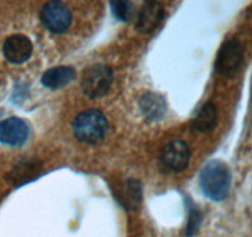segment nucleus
I'll return each mask as SVG.
<instances>
[{
  "mask_svg": "<svg viewBox=\"0 0 252 237\" xmlns=\"http://www.w3.org/2000/svg\"><path fill=\"white\" fill-rule=\"evenodd\" d=\"M140 108L144 113L145 116L150 120H159L166 111V105H165L164 99L158 94L148 93L140 100Z\"/></svg>",
  "mask_w": 252,
  "mask_h": 237,
  "instance_id": "12",
  "label": "nucleus"
},
{
  "mask_svg": "<svg viewBox=\"0 0 252 237\" xmlns=\"http://www.w3.org/2000/svg\"><path fill=\"white\" fill-rule=\"evenodd\" d=\"M29 137V126L22 118H10L0 122V142L10 146L24 143Z\"/></svg>",
  "mask_w": 252,
  "mask_h": 237,
  "instance_id": "7",
  "label": "nucleus"
},
{
  "mask_svg": "<svg viewBox=\"0 0 252 237\" xmlns=\"http://www.w3.org/2000/svg\"><path fill=\"white\" fill-rule=\"evenodd\" d=\"M31 41L24 35H12L7 37L4 43V54L11 63L20 64L26 62L32 54Z\"/></svg>",
  "mask_w": 252,
  "mask_h": 237,
  "instance_id": "8",
  "label": "nucleus"
},
{
  "mask_svg": "<svg viewBox=\"0 0 252 237\" xmlns=\"http://www.w3.org/2000/svg\"><path fill=\"white\" fill-rule=\"evenodd\" d=\"M107 130V118L98 109H88L74 118V136L80 142L89 145L100 142L105 138Z\"/></svg>",
  "mask_w": 252,
  "mask_h": 237,
  "instance_id": "2",
  "label": "nucleus"
},
{
  "mask_svg": "<svg viewBox=\"0 0 252 237\" xmlns=\"http://www.w3.org/2000/svg\"><path fill=\"white\" fill-rule=\"evenodd\" d=\"M199 184L209 199L214 201L226 199L231 185V174L228 165L220 160L208 162L199 175Z\"/></svg>",
  "mask_w": 252,
  "mask_h": 237,
  "instance_id": "1",
  "label": "nucleus"
},
{
  "mask_svg": "<svg viewBox=\"0 0 252 237\" xmlns=\"http://www.w3.org/2000/svg\"><path fill=\"white\" fill-rule=\"evenodd\" d=\"M244 49L243 44L236 39L228 40L219 49L216 61V69L218 73L230 76L238 71L243 62Z\"/></svg>",
  "mask_w": 252,
  "mask_h": 237,
  "instance_id": "6",
  "label": "nucleus"
},
{
  "mask_svg": "<svg viewBox=\"0 0 252 237\" xmlns=\"http://www.w3.org/2000/svg\"><path fill=\"white\" fill-rule=\"evenodd\" d=\"M201 220H202V216L198 212V210L194 209V207L193 209H191V211H189V222H187V227H186L187 237H191L196 234L199 225H201Z\"/></svg>",
  "mask_w": 252,
  "mask_h": 237,
  "instance_id": "15",
  "label": "nucleus"
},
{
  "mask_svg": "<svg viewBox=\"0 0 252 237\" xmlns=\"http://www.w3.org/2000/svg\"><path fill=\"white\" fill-rule=\"evenodd\" d=\"M217 108L213 103L204 104L194 118V128L199 132H208L216 127Z\"/></svg>",
  "mask_w": 252,
  "mask_h": 237,
  "instance_id": "13",
  "label": "nucleus"
},
{
  "mask_svg": "<svg viewBox=\"0 0 252 237\" xmlns=\"http://www.w3.org/2000/svg\"><path fill=\"white\" fill-rule=\"evenodd\" d=\"M142 184L135 179L123 182L117 189V200L126 210H135L142 201Z\"/></svg>",
  "mask_w": 252,
  "mask_h": 237,
  "instance_id": "10",
  "label": "nucleus"
},
{
  "mask_svg": "<svg viewBox=\"0 0 252 237\" xmlns=\"http://www.w3.org/2000/svg\"><path fill=\"white\" fill-rule=\"evenodd\" d=\"M71 12L62 1H49L42 7L41 21L47 30L54 34H63L70 27Z\"/></svg>",
  "mask_w": 252,
  "mask_h": 237,
  "instance_id": "4",
  "label": "nucleus"
},
{
  "mask_svg": "<svg viewBox=\"0 0 252 237\" xmlns=\"http://www.w3.org/2000/svg\"><path fill=\"white\" fill-rule=\"evenodd\" d=\"M164 17V7L160 2L148 1L139 10L137 16V29L142 34L154 31Z\"/></svg>",
  "mask_w": 252,
  "mask_h": 237,
  "instance_id": "9",
  "label": "nucleus"
},
{
  "mask_svg": "<svg viewBox=\"0 0 252 237\" xmlns=\"http://www.w3.org/2000/svg\"><path fill=\"white\" fill-rule=\"evenodd\" d=\"M189 157H191V152L187 143L181 140H172L162 148L160 159L165 169L177 173L186 169Z\"/></svg>",
  "mask_w": 252,
  "mask_h": 237,
  "instance_id": "5",
  "label": "nucleus"
},
{
  "mask_svg": "<svg viewBox=\"0 0 252 237\" xmlns=\"http://www.w3.org/2000/svg\"><path fill=\"white\" fill-rule=\"evenodd\" d=\"M112 83V68L106 64H95L84 72L81 78V89L88 98L97 99L110 91Z\"/></svg>",
  "mask_w": 252,
  "mask_h": 237,
  "instance_id": "3",
  "label": "nucleus"
},
{
  "mask_svg": "<svg viewBox=\"0 0 252 237\" xmlns=\"http://www.w3.org/2000/svg\"><path fill=\"white\" fill-rule=\"evenodd\" d=\"M111 9L121 21H128L133 16V4L129 1H113L111 2Z\"/></svg>",
  "mask_w": 252,
  "mask_h": 237,
  "instance_id": "14",
  "label": "nucleus"
},
{
  "mask_svg": "<svg viewBox=\"0 0 252 237\" xmlns=\"http://www.w3.org/2000/svg\"><path fill=\"white\" fill-rule=\"evenodd\" d=\"M75 79V71L71 67H56L51 68L42 77V84L49 89H59L65 86Z\"/></svg>",
  "mask_w": 252,
  "mask_h": 237,
  "instance_id": "11",
  "label": "nucleus"
}]
</instances>
